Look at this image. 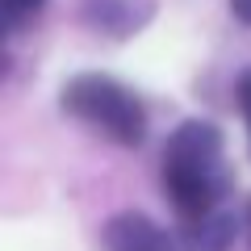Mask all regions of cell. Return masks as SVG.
Masks as SVG:
<instances>
[{
  "instance_id": "2",
  "label": "cell",
  "mask_w": 251,
  "mask_h": 251,
  "mask_svg": "<svg viewBox=\"0 0 251 251\" xmlns=\"http://www.w3.org/2000/svg\"><path fill=\"white\" fill-rule=\"evenodd\" d=\"M63 109L72 117H80L84 126H92L97 134H105L109 143L138 147L147 138V109L134 92L117 84L113 75L84 72L63 84Z\"/></svg>"
},
{
  "instance_id": "4",
  "label": "cell",
  "mask_w": 251,
  "mask_h": 251,
  "mask_svg": "<svg viewBox=\"0 0 251 251\" xmlns=\"http://www.w3.org/2000/svg\"><path fill=\"white\" fill-rule=\"evenodd\" d=\"M234 230H239V222H234V214H226V209L188 218L184 222V251H230Z\"/></svg>"
},
{
  "instance_id": "5",
  "label": "cell",
  "mask_w": 251,
  "mask_h": 251,
  "mask_svg": "<svg viewBox=\"0 0 251 251\" xmlns=\"http://www.w3.org/2000/svg\"><path fill=\"white\" fill-rule=\"evenodd\" d=\"M46 0H0V13H4V25H21L29 13H38Z\"/></svg>"
},
{
  "instance_id": "7",
  "label": "cell",
  "mask_w": 251,
  "mask_h": 251,
  "mask_svg": "<svg viewBox=\"0 0 251 251\" xmlns=\"http://www.w3.org/2000/svg\"><path fill=\"white\" fill-rule=\"evenodd\" d=\"M230 13L243 21V25H251V0H230Z\"/></svg>"
},
{
  "instance_id": "3",
  "label": "cell",
  "mask_w": 251,
  "mask_h": 251,
  "mask_svg": "<svg viewBox=\"0 0 251 251\" xmlns=\"http://www.w3.org/2000/svg\"><path fill=\"white\" fill-rule=\"evenodd\" d=\"M100 243H105V251H176L172 234L159 222H151L147 214H134V209L109 218L105 230H100Z\"/></svg>"
},
{
  "instance_id": "1",
  "label": "cell",
  "mask_w": 251,
  "mask_h": 251,
  "mask_svg": "<svg viewBox=\"0 0 251 251\" xmlns=\"http://www.w3.org/2000/svg\"><path fill=\"white\" fill-rule=\"evenodd\" d=\"M226 163H222V134L214 122H184L163 147V188L176 214L201 218L222 209L226 197Z\"/></svg>"
},
{
  "instance_id": "6",
  "label": "cell",
  "mask_w": 251,
  "mask_h": 251,
  "mask_svg": "<svg viewBox=\"0 0 251 251\" xmlns=\"http://www.w3.org/2000/svg\"><path fill=\"white\" fill-rule=\"evenodd\" d=\"M239 109H243V122H247V138H251V72L239 80Z\"/></svg>"
},
{
  "instance_id": "8",
  "label": "cell",
  "mask_w": 251,
  "mask_h": 251,
  "mask_svg": "<svg viewBox=\"0 0 251 251\" xmlns=\"http://www.w3.org/2000/svg\"><path fill=\"white\" fill-rule=\"evenodd\" d=\"M247 234H251V209H247Z\"/></svg>"
}]
</instances>
